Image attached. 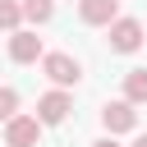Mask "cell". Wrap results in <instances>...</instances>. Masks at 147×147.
Returning <instances> with one entry per match:
<instances>
[{
  "mask_svg": "<svg viewBox=\"0 0 147 147\" xmlns=\"http://www.w3.org/2000/svg\"><path fill=\"white\" fill-rule=\"evenodd\" d=\"M9 60H14V64H37V60H41V37L14 28V32H9Z\"/></svg>",
  "mask_w": 147,
  "mask_h": 147,
  "instance_id": "6",
  "label": "cell"
},
{
  "mask_svg": "<svg viewBox=\"0 0 147 147\" xmlns=\"http://www.w3.org/2000/svg\"><path fill=\"white\" fill-rule=\"evenodd\" d=\"M106 32H110L106 41H110V51H115V55H133V51L142 46V23H138V18L115 14V18L106 23Z\"/></svg>",
  "mask_w": 147,
  "mask_h": 147,
  "instance_id": "2",
  "label": "cell"
},
{
  "mask_svg": "<svg viewBox=\"0 0 147 147\" xmlns=\"http://www.w3.org/2000/svg\"><path fill=\"white\" fill-rule=\"evenodd\" d=\"M133 147H147V133H142V138H138V142H133Z\"/></svg>",
  "mask_w": 147,
  "mask_h": 147,
  "instance_id": "13",
  "label": "cell"
},
{
  "mask_svg": "<svg viewBox=\"0 0 147 147\" xmlns=\"http://www.w3.org/2000/svg\"><path fill=\"white\" fill-rule=\"evenodd\" d=\"M18 9H23V18H28V23H51L55 0H18Z\"/></svg>",
  "mask_w": 147,
  "mask_h": 147,
  "instance_id": "9",
  "label": "cell"
},
{
  "mask_svg": "<svg viewBox=\"0 0 147 147\" xmlns=\"http://www.w3.org/2000/svg\"><path fill=\"white\" fill-rule=\"evenodd\" d=\"M115 14H119V0H78V18L87 28H106Z\"/></svg>",
  "mask_w": 147,
  "mask_h": 147,
  "instance_id": "7",
  "label": "cell"
},
{
  "mask_svg": "<svg viewBox=\"0 0 147 147\" xmlns=\"http://www.w3.org/2000/svg\"><path fill=\"white\" fill-rule=\"evenodd\" d=\"M101 124H106V133H133L138 129V106L133 101H106L101 106Z\"/></svg>",
  "mask_w": 147,
  "mask_h": 147,
  "instance_id": "5",
  "label": "cell"
},
{
  "mask_svg": "<svg viewBox=\"0 0 147 147\" xmlns=\"http://www.w3.org/2000/svg\"><path fill=\"white\" fill-rule=\"evenodd\" d=\"M92 147H119V142H115V133H106V138H96Z\"/></svg>",
  "mask_w": 147,
  "mask_h": 147,
  "instance_id": "12",
  "label": "cell"
},
{
  "mask_svg": "<svg viewBox=\"0 0 147 147\" xmlns=\"http://www.w3.org/2000/svg\"><path fill=\"white\" fill-rule=\"evenodd\" d=\"M69 110H74V96H69L64 87H51L46 96H37V119H41V124H64Z\"/></svg>",
  "mask_w": 147,
  "mask_h": 147,
  "instance_id": "4",
  "label": "cell"
},
{
  "mask_svg": "<svg viewBox=\"0 0 147 147\" xmlns=\"http://www.w3.org/2000/svg\"><path fill=\"white\" fill-rule=\"evenodd\" d=\"M41 129H46V124H41L37 115H18V110H14V115L5 119V147H37V142H41Z\"/></svg>",
  "mask_w": 147,
  "mask_h": 147,
  "instance_id": "3",
  "label": "cell"
},
{
  "mask_svg": "<svg viewBox=\"0 0 147 147\" xmlns=\"http://www.w3.org/2000/svg\"><path fill=\"white\" fill-rule=\"evenodd\" d=\"M14 110H18V92L14 87H0V119H9Z\"/></svg>",
  "mask_w": 147,
  "mask_h": 147,
  "instance_id": "11",
  "label": "cell"
},
{
  "mask_svg": "<svg viewBox=\"0 0 147 147\" xmlns=\"http://www.w3.org/2000/svg\"><path fill=\"white\" fill-rule=\"evenodd\" d=\"M124 101L147 106V69H129L124 74Z\"/></svg>",
  "mask_w": 147,
  "mask_h": 147,
  "instance_id": "8",
  "label": "cell"
},
{
  "mask_svg": "<svg viewBox=\"0 0 147 147\" xmlns=\"http://www.w3.org/2000/svg\"><path fill=\"white\" fill-rule=\"evenodd\" d=\"M23 23V9H18V0H0V28L5 32H14Z\"/></svg>",
  "mask_w": 147,
  "mask_h": 147,
  "instance_id": "10",
  "label": "cell"
},
{
  "mask_svg": "<svg viewBox=\"0 0 147 147\" xmlns=\"http://www.w3.org/2000/svg\"><path fill=\"white\" fill-rule=\"evenodd\" d=\"M41 74L55 83V87H74L83 78V64L69 55V51H41Z\"/></svg>",
  "mask_w": 147,
  "mask_h": 147,
  "instance_id": "1",
  "label": "cell"
}]
</instances>
